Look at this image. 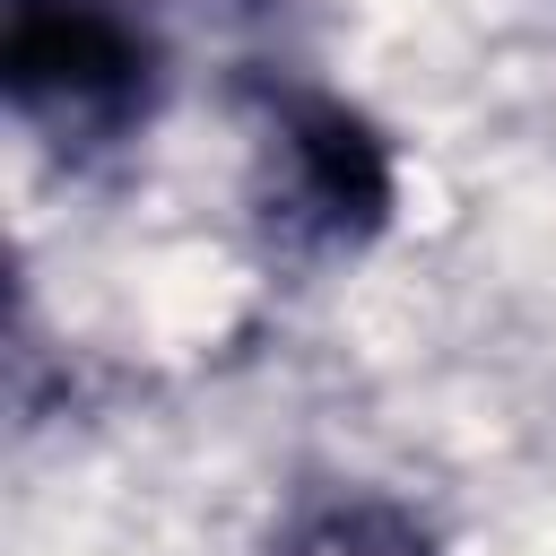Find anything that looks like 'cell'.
Listing matches in <instances>:
<instances>
[{
    "label": "cell",
    "instance_id": "1",
    "mask_svg": "<svg viewBox=\"0 0 556 556\" xmlns=\"http://www.w3.org/2000/svg\"><path fill=\"white\" fill-rule=\"evenodd\" d=\"M0 87L43 139L104 148L156 104V35L130 0H0Z\"/></svg>",
    "mask_w": 556,
    "mask_h": 556
},
{
    "label": "cell",
    "instance_id": "2",
    "mask_svg": "<svg viewBox=\"0 0 556 556\" xmlns=\"http://www.w3.org/2000/svg\"><path fill=\"white\" fill-rule=\"evenodd\" d=\"M391 200H400L391 139L356 104H339V96H278L269 104V217L295 243L356 252L365 235H382Z\"/></svg>",
    "mask_w": 556,
    "mask_h": 556
},
{
    "label": "cell",
    "instance_id": "3",
    "mask_svg": "<svg viewBox=\"0 0 556 556\" xmlns=\"http://www.w3.org/2000/svg\"><path fill=\"white\" fill-rule=\"evenodd\" d=\"M287 556H443L434 530L391 495H330L287 530Z\"/></svg>",
    "mask_w": 556,
    "mask_h": 556
}]
</instances>
